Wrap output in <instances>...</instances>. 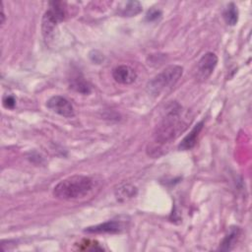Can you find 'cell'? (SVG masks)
I'll return each instance as SVG.
<instances>
[{
	"mask_svg": "<svg viewBox=\"0 0 252 252\" xmlns=\"http://www.w3.org/2000/svg\"><path fill=\"white\" fill-rule=\"evenodd\" d=\"M189 123L188 116L183 113L179 105L172 107L156 126L154 131L156 143L165 144L174 140L187 128Z\"/></svg>",
	"mask_w": 252,
	"mask_h": 252,
	"instance_id": "obj_1",
	"label": "cell"
},
{
	"mask_svg": "<svg viewBox=\"0 0 252 252\" xmlns=\"http://www.w3.org/2000/svg\"><path fill=\"white\" fill-rule=\"evenodd\" d=\"M94 188L91 177L81 174L68 176L53 188V196L59 200H78L86 197Z\"/></svg>",
	"mask_w": 252,
	"mask_h": 252,
	"instance_id": "obj_2",
	"label": "cell"
},
{
	"mask_svg": "<svg viewBox=\"0 0 252 252\" xmlns=\"http://www.w3.org/2000/svg\"><path fill=\"white\" fill-rule=\"evenodd\" d=\"M183 68L179 65H169L147 84V91L153 95H158L165 89L173 86L182 76Z\"/></svg>",
	"mask_w": 252,
	"mask_h": 252,
	"instance_id": "obj_3",
	"label": "cell"
},
{
	"mask_svg": "<svg viewBox=\"0 0 252 252\" xmlns=\"http://www.w3.org/2000/svg\"><path fill=\"white\" fill-rule=\"evenodd\" d=\"M67 15L66 3L62 1H53L49 3L48 9L45 11L42 22L41 31L42 34L47 38L54 32L57 25L63 22Z\"/></svg>",
	"mask_w": 252,
	"mask_h": 252,
	"instance_id": "obj_4",
	"label": "cell"
},
{
	"mask_svg": "<svg viewBox=\"0 0 252 252\" xmlns=\"http://www.w3.org/2000/svg\"><path fill=\"white\" fill-rule=\"evenodd\" d=\"M218 64V57L213 52L205 53L197 63L196 79L200 82L206 81L214 72Z\"/></svg>",
	"mask_w": 252,
	"mask_h": 252,
	"instance_id": "obj_5",
	"label": "cell"
},
{
	"mask_svg": "<svg viewBox=\"0 0 252 252\" xmlns=\"http://www.w3.org/2000/svg\"><path fill=\"white\" fill-rule=\"evenodd\" d=\"M46 106L53 112H55L61 116H64V117L70 118L75 115L74 107L71 104V102L67 98H65L64 96H61V95L51 96L47 100Z\"/></svg>",
	"mask_w": 252,
	"mask_h": 252,
	"instance_id": "obj_6",
	"label": "cell"
},
{
	"mask_svg": "<svg viewBox=\"0 0 252 252\" xmlns=\"http://www.w3.org/2000/svg\"><path fill=\"white\" fill-rule=\"evenodd\" d=\"M124 229V220L120 219H113L96 225L86 227L84 231L87 233H119Z\"/></svg>",
	"mask_w": 252,
	"mask_h": 252,
	"instance_id": "obj_7",
	"label": "cell"
},
{
	"mask_svg": "<svg viewBox=\"0 0 252 252\" xmlns=\"http://www.w3.org/2000/svg\"><path fill=\"white\" fill-rule=\"evenodd\" d=\"M112 77L119 84L129 85L136 80L137 74L132 67L128 65H119L113 69Z\"/></svg>",
	"mask_w": 252,
	"mask_h": 252,
	"instance_id": "obj_8",
	"label": "cell"
},
{
	"mask_svg": "<svg viewBox=\"0 0 252 252\" xmlns=\"http://www.w3.org/2000/svg\"><path fill=\"white\" fill-rule=\"evenodd\" d=\"M203 125H204V122L203 121H200L198 122L193 128L192 130L189 132V134H187L183 139L182 141L180 142V144L178 145V150L180 151H188V150H191L197 143V138L203 128Z\"/></svg>",
	"mask_w": 252,
	"mask_h": 252,
	"instance_id": "obj_9",
	"label": "cell"
},
{
	"mask_svg": "<svg viewBox=\"0 0 252 252\" xmlns=\"http://www.w3.org/2000/svg\"><path fill=\"white\" fill-rule=\"evenodd\" d=\"M240 235V228L237 226H232L229 228L228 233L224 236L220 245V250L230 251L234 248Z\"/></svg>",
	"mask_w": 252,
	"mask_h": 252,
	"instance_id": "obj_10",
	"label": "cell"
},
{
	"mask_svg": "<svg viewBox=\"0 0 252 252\" xmlns=\"http://www.w3.org/2000/svg\"><path fill=\"white\" fill-rule=\"evenodd\" d=\"M142 11V5L138 1L123 2L119 6L118 13L123 17H133Z\"/></svg>",
	"mask_w": 252,
	"mask_h": 252,
	"instance_id": "obj_11",
	"label": "cell"
},
{
	"mask_svg": "<svg viewBox=\"0 0 252 252\" xmlns=\"http://www.w3.org/2000/svg\"><path fill=\"white\" fill-rule=\"evenodd\" d=\"M70 88L82 94H89L92 91L91 85L81 76H75L71 79Z\"/></svg>",
	"mask_w": 252,
	"mask_h": 252,
	"instance_id": "obj_12",
	"label": "cell"
},
{
	"mask_svg": "<svg viewBox=\"0 0 252 252\" xmlns=\"http://www.w3.org/2000/svg\"><path fill=\"white\" fill-rule=\"evenodd\" d=\"M223 19L229 26H234L238 21V10L234 3H229L223 11Z\"/></svg>",
	"mask_w": 252,
	"mask_h": 252,
	"instance_id": "obj_13",
	"label": "cell"
},
{
	"mask_svg": "<svg viewBox=\"0 0 252 252\" xmlns=\"http://www.w3.org/2000/svg\"><path fill=\"white\" fill-rule=\"evenodd\" d=\"M136 193H137L136 187H134L133 185L126 184V185L120 186L119 188L116 189L115 196H116L117 200L125 201V200H128V199L134 197L136 195Z\"/></svg>",
	"mask_w": 252,
	"mask_h": 252,
	"instance_id": "obj_14",
	"label": "cell"
},
{
	"mask_svg": "<svg viewBox=\"0 0 252 252\" xmlns=\"http://www.w3.org/2000/svg\"><path fill=\"white\" fill-rule=\"evenodd\" d=\"M161 16V12L160 10L158 9H156V8H152L150 9L147 14H146V20L149 21V22H154V21H157L160 18Z\"/></svg>",
	"mask_w": 252,
	"mask_h": 252,
	"instance_id": "obj_15",
	"label": "cell"
},
{
	"mask_svg": "<svg viewBox=\"0 0 252 252\" xmlns=\"http://www.w3.org/2000/svg\"><path fill=\"white\" fill-rule=\"evenodd\" d=\"M3 104L6 108H14L16 105V100L13 95H6L3 97Z\"/></svg>",
	"mask_w": 252,
	"mask_h": 252,
	"instance_id": "obj_16",
	"label": "cell"
},
{
	"mask_svg": "<svg viewBox=\"0 0 252 252\" xmlns=\"http://www.w3.org/2000/svg\"><path fill=\"white\" fill-rule=\"evenodd\" d=\"M5 22V13H4V6L3 2H1V24L3 25Z\"/></svg>",
	"mask_w": 252,
	"mask_h": 252,
	"instance_id": "obj_17",
	"label": "cell"
}]
</instances>
